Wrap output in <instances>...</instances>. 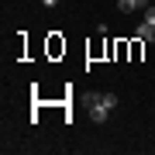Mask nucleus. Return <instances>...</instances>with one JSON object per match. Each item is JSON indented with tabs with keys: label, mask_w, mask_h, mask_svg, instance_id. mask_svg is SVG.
Masks as SVG:
<instances>
[{
	"label": "nucleus",
	"mask_w": 155,
	"mask_h": 155,
	"mask_svg": "<svg viewBox=\"0 0 155 155\" xmlns=\"http://www.w3.org/2000/svg\"><path fill=\"white\" fill-rule=\"evenodd\" d=\"M90 121H93V124H107V121H110V107H104V104H90Z\"/></svg>",
	"instance_id": "nucleus-1"
},
{
	"label": "nucleus",
	"mask_w": 155,
	"mask_h": 155,
	"mask_svg": "<svg viewBox=\"0 0 155 155\" xmlns=\"http://www.w3.org/2000/svg\"><path fill=\"white\" fill-rule=\"evenodd\" d=\"M90 104H104V107H117V93H90Z\"/></svg>",
	"instance_id": "nucleus-2"
},
{
	"label": "nucleus",
	"mask_w": 155,
	"mask_h": 155,
	"mask_svg": "<svg viewBox=\"0 0 155 155\" xmlns=\"http://www.w3.org/2000/svg\"><path fill=\"white\" fill-rule=\"evenodd\" d=\"M134 35H138L141 41H155V24H148V21H141V24H138V31H134Z\"/></svg>",
	"instance_id": "nucleus-3"
},
{
	"label": "nucleus",
	"mask_w": 155,
	"mask_h": 155,
	"mask_svg": "<svg viewBox=\"0 0 155 155\" xmlns=\"http://www.w3.org/2000/svg\"><path fill=\"white\" fill-rule=\"evenodd\" d=\"M117 7H121L124 14H131V11H141V7H148V0H117Z\"/></svg>",
	"instance_id": "nucleus-4"
},
{
	"label": "nucleus",
	"mask_w": 155,
	"mask_h": 155,
	"mask_svg": "<svg viewBox=\"0 0 155 155\" xmlns=\"http://www.w3.org/2000/svg\"><path fill=\"white\" fill-rule=\"evenodd\" d=\"M145 21H148V24H155V7H152V4L145 7Z\"/></svg>",
	"instance_id": "nucleus-5"
},
{
	"label": "nucleus",
	"mask_w": 155,
	"mask_h": 155,
	"mask_svg": "<svg viewBox=\"0 0 155 155\" xmlns=\"http://www.w3.org/2000/svg\"><path fill=\"white\" fill-rule=\"evenodd\" d=\"M41 4H45V7H55V4H59V0H41Z\"/></svg>",
	"instance_id": "nucleus-6"
}]
</instances>
